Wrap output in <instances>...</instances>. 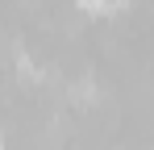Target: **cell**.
Segmentation results:
<instances>
[{"instance_id":"cell-2","label":"cell","mask_w":154,"mask_h":150,"mask_svg":"<svg viewBox=\"0 0 154 150\" xmlns=\"http://www.w3.org/2000/svg\"><path fill=\"white\" fill-rule=\"evenodd\" d=\"M83 13H100V17H112V13H121L129 0H75Z\"/></svg>"},{"instance_id":"cell-3","label":"cell","mask_w":154,"mask_h":150,"mask_svg":"<svg viewBox=\"0 0 154 150\" xmlns=\"http://www.w3.org/2000/svg\"><path fill=\"white\" fill-rule=\"evenodd\" d=\"M0 150H4V133H0Z\"/></svg>"},{"instance_id":"cell-1","label":"cell","mask_w":154,"mask_h":150,"mask_svg":"<svg viewBox=\"0 0 154 150\" xmlns=\"http://www.w3.org/2000/svg\"><path fill=\"white\" fill-rule=\"evenodd\" d=\"M67 96H71V104H92V100L100 96V92H96V79H92V75H79V79H71Z\"/></svg>"}]
</instances>
